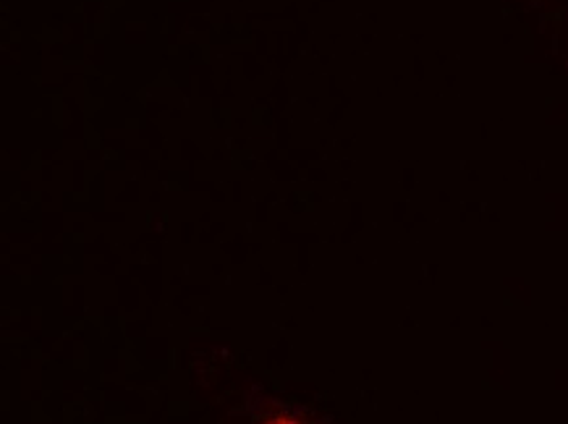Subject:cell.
Instances as JSON below:
<instances>
[{
    "instance_id": "obj_1",
    "label": "cell",
    "mask_w": 568,
    "mask_h": 424,
    "mask_svg": "<svg viewBox=\"0 0 568 424\" xmlns=\"http://www.w3.org/2000/svg\"><path fill=\"white\" fill-rule=\"evenodd\" d=\"M273 424H291V422H273Z\"/></svg>"
}]
</instances>
